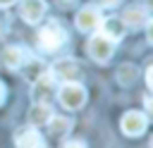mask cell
Returning a JSON list of instances; mask_svg holds the SVG:
<instances>
[{"label": "cell", "mask_w": 153, "mask_h": 148, "mask_svg": "<svg viewBox=\"0 0 153 148\" xmlns=\"http://www.w3.org/2000/svg\"><path fill=\"white\" fill-rule=\"evenodd\" d=\"M36 43L43 53H55L60 50L65 43H67V31L57 24V21H48L45 26L38 29V36H36Z\"/></svg>", "instance_id": "obj_1"}, {"label": "cell", "mask_w": 153, "mask_h": 148, "mask_svg": "<svg viewBox=\"0 0 153 148\" xmlns=\"http://www.w3.org/2000/svg\"><path fill=\"white\" fill-rule=\"evenodd\" d=\"M86 98H88V93L79 81H65V86H60V91H57V100L67 110H81Z\"/></svg>", "instance_id": "obj_2"}, {"label": "cell", "mask_w": 153, "mask_h": 148, "mask_svg": "<svg viewBox=\"0 0 153 148\" xmlns=\"http://www.w3.org/2000/svg\"><path fill=\"white\" fill-rule=\"evenodd\" d=\"M57 95V79L50 72H43L36 81H31V100L33 103H50Z\"/></svg>", "instance_id": "obj_3"}, {"label": "cell", "mask_w": 153, "mask_h": 148, "mask_svg": "<svg viewBox=\"0 0 153 148\" xmlns=\"http://www.w3.org/2000/svg\"><path fill=\"white\" fill-rule=\"evenodd\" d=\"M86 50H88L91 60H96V62L105 64V62L112 57V53H115V43H112L110 38H105L103 33H96V36H91V38H88Z\"/></svg>", "instance_id": "obj_4"}, {"label": "cell", "mask_w": 153, "mask_h": 148, "mask_svg": "<svg viewBox=\"0 0 153 148\" xmlns=\"http://www.w3.org/2000/svg\"><path fill=\"white\" fill-rule=\"evenodd\" d=\"M50 74H53L55 79H60V81H79V76H81V64H79L74 57H60V60L53 64Z\"/></svg>", "instance_id": "obj_5"}, {"label": "cell", "mask_w": 153, "mask_h": 148, "mask_svg": "<svg viewBox=\"0 0 153 148\" xmlns=\"http://www.w3.org/2000/svg\"><path fill=\"white\" fill-rule=\"evenodd\" d=\"M120 127H122V131L127 136H141L146 131V127H148V117L143 112H139V110H129V112L122 115Z\"/></svg>", "instance_id": "obj_6"}, {"label": "cell", "mask_w": 153, "mask_h": 148, "mask_svg": "<svg viewBox=\"0 0 153 148\" xmlns=\"http://www.w3.org/2000/svg\"><path fill=\"white\" fill-rule=\"evenodd\" d=\"M100 19H103V17H100V10L93 7V5H86V7H81V10L76 12L74 24H76V29H79L81 33H91V31L98 29Z\"/></svg>", "instance_id": "obj_7"}, {"label": "cell", "mask_w": 153, "mask_h": 148, "mask_svg": "<svg viewBox=\"0 0 153 148\" xmlns=\"http://www.w3.org/2000/svg\"><path fill=\"white\" fill-rule=\"evenodd\" d=\"M45 10H48L45 0H22L19 5V14L26 24H38L45 17Z\"/></svg>", "instance_id": "obj_8"}, {"label": "cell", "mask_w": 153, "mask_h": 148, "mask_svg": "<svg viewBox=\"0 0 153 148\" xmlns=\"http://www.w3.org/2000/svg\"><path fill=\"white\" fill-rule=\"evenodd\" d=\"M14 146L17 148H45V141L38 134V129L29 124V127H22L14 134Z\"/></svg>", "instance_id": "obj_9"}, {"label": "cell", "mask_w": 153, "mask_h": 148, "mask_svg": "<svg viewBox=\"0 0 153 148\" xmlns=\"http://www.w3.org/2000/svg\"><path fill=\"white\" fill-rule=\"evenodd\" d=\"M120 19L124 21V26L141 29V26H146V24L151 21V12H148V7L136 5V7H127V10H124V14H122Z\"/></svg>", "instance_id": "obj_10"}, {"label": "cell", "mask_w": 153, "mask_h": 148, "mask_svg": "<svg viewBox=\"0 0 153 148\" xmlns=\"http://www.w3.org/2000/svg\"><path fill=\"white\" fill-rule=\"evenodd\" d=\"M98 29H100V33H103L105 38H110L112 43H117V41L124 36V31H127V26H124V21H122L120 17H105V19H100Z\"/></svg>", "instance_id": "obj_11"}, {"label": "cell", "mask_w": 153, "mask_h": 148, "mask_svg": "<svg viewBox=\"0 0 153 148\" xmlns=\"http://www.w3.org/2000/svg\"><path fill=\"white\" fill-rule=\"evenodd\" d=\"M26 117H29V124L31 127H45L50 122V117H53V110H50L48 103H33L29 107V115Z\"/></svg>", "instance_id": "obj_12"}, {"label": "cell", "mask_w": 153, "mask_h": 148, "mask_svg": "<svg viewBox=\"0 0 153 148\" xmlns=\"http://www.w3.org/2000/svg\"><path fill=\"white\" fill-rule=\"evenodd\" d=\"M22 57H24V53H22L19 45H7V48L0 53V62H2L7 69H19Z\"/></svg>", "instance_id": "obj_13"}, {"label": "cell", "mask_w": 153, "mask_h": 148, "mask_svg": "<svg viewBox=\"0 0 153 148\" xmlns=\"http://www.w3.org/2000/svg\"><path fill=\"white\" fill-rule=\"evenodd\" d=\"M48 127V131H50V136H55V138H65L67 134H69V129H72V122L67 119V117H50V122L45 124Z\"/></svg>", "instance_id": "obj_14"}, {"label": "cell", "mask_w": 153, "mask_h": 148, "mask_svg": "<svg viewBox=\"0 0 153 148\" xmlns=\"http://www.w3.org/2000/svg\"><path fill=\"white\" fill-rule=\"evenodd\" d=\"M115 76H117V84H120V86H131V84L136 81V67L129 64V62H124V64L117 67Z\"/></svg>", "instance_id": "obj_15"}, {"label": "cell", "mask_w": 153, "mask_h": 148, "mask_svg": "<svg viewBox=\"0 0 153 148\" xmlns=\"http://www.w3.org/2000/svg\"><path fill=\"white\" fill-rule=\"evenodd\" d=\"M22 72H24V76H26L29 81H36V79H38L43 72H48V69H45V64H43L41 60L31 57V60H26V64H24V69H22Z\"/></svg>", "instance_id": "obj_16"}, {"label": "cell", "mask_w": 153, "mask_h": 148, "mask_svg": "<svg viewBox=\"0 0 153 148\" xmlns=\"http://www.w3.org/2000/svg\"><path fill=\"white\" fill-rule=\"evenodd\" d=\"M62 148H86V143L76 138V141H65V146H62Z\"/></svg>", "instance_id": "obj_17"}, {"label": "cell", "mask_w": 153, "mask_h": 148, "mask_svg": "<svg viewBox=\"0 0 153 148\" xmlns=\"http://www.w3.org/2000/svg\"><path fill=\"white\" fill-rule=\"evenodd\" d=\"M146 86L153 88V67H151V64L146 67Z\"/></svg>", "instance_id": "obj_18"}, {"label": "cell", "mask_w": 153, "mask_h": 148, "mask_svg": "<svg viewBox=\"0 0 153 148\" xmlns=\"http://www.w3.org/2000/svg\"><path fill=\"white\" fill-rule=\"evenodd\" d=\"M96 2H98L100 7H115V5H117V0H96Z\"/></svg>", "instance_id": "obj_19"}, {"label": "cell", "mask_w": 153, "mask_h": 148, "mask_svg": "<svg viewBox=\"0 0 153 148\" xmlns=\"http://www.w3.org/2000/svg\"><path fill=\"white\" fill-rule=\"evenodd\" d=\"M60 7H72V5H76V0H55Z\"/></svg>", "instance_id": "obj_20"}, {"label": "cell", "mask_w": 153, "mask_h": 148, "mask_svg": "<svg viewBox=\"0 0 153 148\" xmlns=\"http://www.w3.org/2000/svg\"><path fill=\"white\" fill-rule=\"evenodd\" d=\"M5 95H7V91H5V84L0 81V105L5 103Z\"/></svg>", "instance_id": "obj_21"}, {"label": "cell", "mask_w": 153, "mask_h": 148, "mask_svg": "<svg viewBox=\"0 0 153 148\" xmlns=\"http://www.w3.org/2000/svg\"><path fill=\"white\" fill-rule=\"evenodd\" d=\"M17 0H0V7H10V5H14Z\"/></svg>", "instance_id": "obj_22"}]
</instances>
